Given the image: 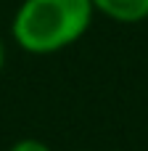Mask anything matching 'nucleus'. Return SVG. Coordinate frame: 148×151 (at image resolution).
<instances>
[{
    "instance_id": "f257e3e1",
    "label": "nucleus",
    "mask_w": 148,
    "mask_h": 151,
    "mask_svg": "<svg viewBox=\"0 0 148 151\" xmlns=\"http://www.w3.org/2000/svg\"><path fill=\"white\" fill-rule=\"evenodd\" d=\"M93 13L90 0H21L11 21V37L24 53L53 56L85 37Z\"/></svg>"
},
{
    "instance_id": "f03ea898",
    "label": "nucleus",
    "mask_w": 148,
    "mask_h": 151,
    "mask_svg": "<svg viewBox=\"0 0 148 151\" xmlns=\"http://www.w3.org/2000/svg\"><path fill=\"white\" fill-rule=\"evenodd\" d=\"M95 13L117 24H140L148 19V0H90Z\"/></svg>"
},
{
    "instance_id": "7ed1b4c3",
    "label": "nucleus",
    "mask_w": 148,
    "mask_h": 151,
    "mask_svg": "<svg viewBox=\"0 0 148 151\" xmlns=\"http://www.w3.org/2000/svg\"><path fill=\"white\" fill-rule=\"evenodd\" d=\"M8 151H53V149L48 143L37 141V138H21V141H16Z\"/></svg>"
},
{
    "instance_id": "20e7f679",
    "label": "nucleus",
    "mask_w": 148,
    "mask_h": 151,
    "mask_svg": "<svg viewBox=\"0 0 148 151\" xmlns=\"http://www.w3.org/2000/svg\"><path fill=\"white\" fill-rule=\"evenodd\" d=\"M3 64H5V45H3V40H0V72H3Z\"/></svg>"
},
{
    "instance_id": "39448f33",
    "label": "nucleus",
    "mask_w": 148,
    "mask_h": 151,
    "mask_svg": "<svg viewBox=\"0 0 148 151\" xmlns=\"http://www.w3.org/2000/svg\"><path fill=\"white\" fill-rule=\"evenodd\" d=\"M85 151H87V149H85Z\"/></svg>"
}]
</instances>
